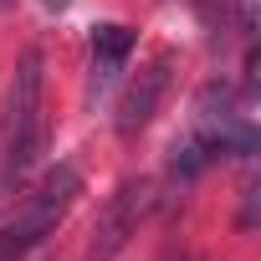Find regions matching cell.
Wrapping results in <instances>:
<instances>
[{
  "label": "cell",
  "mask_w": 261,
  "mask_h": 261,
  "mask_svg": "<svg viewBox=\"0 0 261 261\" xmlns=\"http://www.w3.org/2000/svg\"><path fill=\"white\" fill-rule=\"evenodd\" d=\"M6 6H11V0H0V11H6Z\"/></svg>",
  "instance_id": "cell-8"
},
{
  "label": "cell",
  "mask_w": 261,
  "mask_h": 261,
  "mask_svg": "<svg viewBox=\"0 0 261 261\" xmlns=\"http://www.w3.org/2000/svg\"><path fill=\"white\" fill-rule=\"evenodd\" d=\"M149 205H154V185H149V179H123V185L108 195V205L97 210V220H92L87 261H118V256H123V246L139 236V225H144Z\"/></svg>",
  "instance_id": "cell-2"
},
{
  "label": "cell",
  "mask_w": 261,
  "mask_h": 261,
  "mask_svg": "<svg viewBox=\"0 0 261 261\" xmlns=\"http://www.w3.org/2000/svg\"><path fill=\"white\" fill-rule=\"evenodd\" d=\"M41 144H46V118L31 123V128H21L16 139H6V159H0V195H11V190L26 185V174H31L36 159H41Z\"/></svg>",
  "instance_id": "cell-6"
},
{
  "label": "cell",
  "mask_w": 261,
  "mask_h": 261,
  "mask_svg": "<svg viewBox=\"0 0 261 261\" xmlns=\"http://www.w3.org/2000/svg\"><path fill=\"white\" fill-rule=\"evenodd\" d=\"M128 57H134V31H128V26L108 21V26L92 31V62H87V102H92V108H97V102L113 92V82L128 72Z\"/></svg>",
  "instance_id": "cell-4"
},
{
  "label": "cell",
  "mask_w": 261,
  "mask_h": 261,
  "mask_svg": "<svg viewBox=\"0 0 261 261\" xmlns=\"http://www.w3.org/2000/svg\"><path fill=\"white\" fill-rule=\"evenodd\" d=\"M62 6H67V0H46V11H62Z\"/></svg>",
  "instance_id": "cell-7"
},
{
  "label": "cell",
  "mask_w": 261,
  "mask_h": 261,
  "mask_svg": "<svg viewBox=\"0 0 261 261\" xmlns=\"http://www.w3.org/2000/svg\"><path fill=\"white\" fill-rule=\"evenodd\" d=\"M174 51L169 46H159L139 72H134V82L123 87V97H118V118H113V128H118V139L123 144H134L144 128L154 123V113H159V102H164V92H169V82H174Z\"/></svg>",
  "instance_id": "cell-3"
},
{
  "label": "cell",
  "mask_w": 261,
  "mask_h": 261,
  "mask_svg": "<svg viewBox=\"0 0 261 261\" xmlns=\"http://www.w3.org/2000/svg\"><path fill=\"white\" fill-rule=\"evenodd\" d=\"M77 195H82V174H77L72 164H57V169L36 185V195H26L21 215H16L11 225H0V261H26V256L67 220V210H72Z\"/></svg>",
  "instance_id": "cell-1"
},
{
  "label": "cell",
  "mask_w": 261,
  "mask_h": 261,
  "mask_svg": "<svg viewBox=\"0 0 261 261\" xmlns=\"http://www.w3.org/2000/svg\"><path fill=\"white\" fill-rule=\"evenodd\" d=\"M41 123V51H21L16 62V82H11V102H6V123H0V139H16L21 128Z\"/></svg>",
  "instance_id": "cell-5"
},
{
  "label": "cell",
  "mask_w": 261,
  "mask_h": 261,
  "mask_svg": "<svg viewBox=\"0 0 261 261\" xmlns=\"http://www.w3.org/2000/svg\"><path fill=\"white\" fill-rule=\"evenodd\" d=\"M179 261H190V256H179Z\"/></svg>",
  "instance_id": "cell-9"
}]
</instances>
